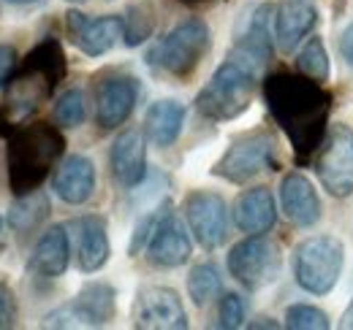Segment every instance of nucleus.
Returning <instances> with one entry per match:
<instances>
[{"label": "nucleus", "mask_w": 353, "mask_h": 330, "mask_svg": "<svg viewBox=\"0 0 353 330\" xmlns=\"http://www.w3.org/2000/svg\"><path fill=\"white\" fill-rule=\"evenodd\" d=\"M158 22V11L152 6V0H133L128 3L125 14H123V41L125 46H139L144 43Z\"/></svg>", "instance_id": "nucleus-25"}, {"label": "nucleus", "mask_w": 353, "mask_h": 330, "mask_svg": "<svg viewBox=\"0 0 353 330\" xmlns=\"http://www.w3.org/2000/svg\"><path fill=\"white\" fill-rule=\"evenodd\" d=\"M280 204L285 217L296 225V228H312L321 217V201H318V192L312 187L305 173L294 170L283 179L280 184Z\"/></svg>", "instance_id": "nucleus-20"}, {"label": "nucleus", "mask_w": 353, "mask_h": 330, "mask_svg": "<svg viewBox=\"0 0 353 330\" xmlns=\"http://www.w3.org/2000/svg\"><path fill=\"white\" fill-rule=\"evenodd\" d=\"M296 68H299V74H305L315 82H326L329 79V54H326V46L318 36L310 38L302 46V52L296 54Z\"/></svg>", "instance_id": "nucleus-27"}, {"label": "nucleus", "mask_w": 353, "mask_h": 330, "mask_svg": "<svg viewBox=\"0 0 353 330\" xmlns=\"http://www.w3.org/2000/svg\"><path fill=\"white\" fill-rule=\"evenodd\" d=\"M68 306L74 311L77 328L79 325L101 328V325H109L117 314V292L106 282H88Z\"/></svg>", "instance_id": "nucleus-21"}, {"label": "nucleus", "mask_w": 353, "mask_h": 330, "mask_svg": "<svg viewBox=\"0 0 353 330\" xmlns=\"http://www.w3.org/2000/svg\"><path fill=\"white\" fill-rule=\"evenodd\" d=\"M212 46V33L204 19H182L174 28L147 52L150 68H155L163 76L172 79H188L201 65L204 54Z\"/></svg>", "instance_id": "nucleus-4"}, {"label": "nucleus", "mask_w": 353, "mask_h": 330, "mask_svg": "<svg viewBox=\"0 0 353 330\" xmlns=\"http://www.w3.org/2000/svg\"><path fill=\"white\" fill-rule=\"evenodd\" d=\"M315 173L334 198H348L353 192V130L334 124L315 157Z\"/></svg>", "instance_id": "nucleus-8"}, {"label": "nucleus", "mask_w": 353, "mask_h": 330, "mask_svg": "<svg viewBox=\"0 0 353 330\" xmlns=\"http://www.w3.org/2000/svg\"><path fill=\"white\" fill-rule=\"evenodd\" d=\"M264 170H277L274 138L269 133H248L234 138L221 160L212 165V173L231 184H248Z\"/></svg>", "instance_id": "nucleus-6"}, {"label": "nucleus", "mask_w": 353, "mask_h": 330, "mask_svg": "<svg viewBox=\"0 0 353 330\" xmlns=\"http://www.w3.org/2000/svg\"><path fill=\"white\" fill-rule=\"evenodd\" d=\"M264 100L274 124L294 146L296 160L310 163L329 133L332 92L305 74L277 71L264 79Z\"/></svg>", "instance_id": "nucleus-1"}, {"label": "nucleus", "mask_w": 353, "mask_h": 330, "mask_svg": "<svg viewBox=\"0 0 353 330\" xmlns=\"http://www.w3.org/2000/svg\"><path fill=\"white\" fill-rule=\"evenodd\" d=\"M172 206L169 201H163L161 208H155V211H147L139 222H136V228H133V236H131V244H128V254L136 257L141 249L150 244V239H152V233H155V228H158V222H161V217H163V211Z\"/></svg>", "instance_id": "nucleus-30"}, {"label": "nucleus", "mask_w": 353, "mask_h": 330, "mask_svg": "<svg viewBox=\"0 0 353 330\" xmlns=\"http://www.w3.org/2000/svg\"><path fill=\"white\" fill-rule=\"evenodd\" d=\"M285 328L291 330H326L329 328V317L326 311L307 306V303H296V306H288L285 311Z\"/></svg>", "instance_id": "nucleus-29"}, {"label": "nucleus", "mask_w": 353, "mask_h": 330, "mask_svg": "<svg viewBox=\"0 0 353 330\" xmlns=\"http://www.w3.org/2000/svg\"><path fill=\"white\" fill-rule=\"evenodd\" d=\"M52 190L68 206L88 204L95 192V165H92V160L85 155L65 157L52 176Z\"/></svg>", "instance_id": "nucleus-17"}, {"label": "nucleus", "mask_w": 353, "mask_h": 330, "mask_svg": "<svg viewBox=\"0 0 353 330\" xmlns=\"http://www.w3.org/2000/svg\"><path fill=\"white\" fill-rule=\"evenodd\" d=\"M8 6H30V3H39V0H6Z\"/></svg>", "instance_id": "nucleus-36"}, {"label": "nucleus", "mask_w": 353, "mask_h": 330, "mask_svg": "<svg viewBox=\"0 0 353 330\" xmlns=\"http://www.w3.org/2000/svg\"><path fill=\"white\" fill-rule=\"evenodd\" d=\"M340 54H343V60L353 65V22L343 30V36H340Z\"/></svg>", "instance_id": "nucleus-34"}, {"label": "nucleus", "mask_w": 353, "mask_h": 330, "mask_svg": "<svg viewBox=\"0 0 353 330\" xmlns=\"http://www.w3.org/2000/svg\"><path fill=\"white\" fill-rule=\"evenodd\" d=\"M0 230H3V217H0Z\"/></svg>", "instance_id": "nucleus-39"}, {"label": "nucleus", "mask_w": 353, "mask_h": 330, "mask_svg": "<svg viewBox=\"0 0 353 330\" xmlns=\"http://www.w3.org/2000/svg\"><path fill=\"white\" fill-rule=\"evenodd\" d=\"M71 260V233L65 225H52L30 257V271L41 279H60Z\"/></svg>", "instance_id": "nucleus-22"}, {"label": "nucleus", "mask_w": 353, "mask_h": 330, "mask_svg": "<svg viewBox=\"0 0 353 330\" xmlns=\"http://www.w3.org/2000/svg\"><path fill=\"white\" fill-rule=\"evenodd\" d=\"M185 124V106L179 100H155L144 114V135L152 146L166 149L172 146Z\"/></svg>", "instance_id": "nucleus-23"}, {"label": "nucleus", "mask_w": 353, "mask_h": 330, "mask_svg": "<svg viewBox=\"0 0 353 330\" xmlns=\"http://www.w3.org/2000/svg\"><path fill=\"white\" fill-rule=\"evenodd\" d=\"M272 49H274V6L261 3L239 22L231 52L264 71V65L272 60Z\"/></svg>", "instance_id": "nucleus-12"}, {"label": "nucleus", "mask_w": 353, "mask_h": 330, "mask_svg": "<svg viewBox=\"0 0 353 330\" xmlns=\"http://www.w3.org/2000/svg\"><path fill=\"white\" fill-rule=\"evenodd\" d=\"M225 263H228V274L242 287L259 289L277 279L283 257H280V249L272 241H266L264 236H248L245 241L231 247Z\"/></svg>", "instance_id": "nucleus-7"}, {"label": "nucleus", "mask_w": 353, "mask_h": 330, "mask_svg": "<svg viewBox=\"0 0 353 330\" xmlns=\"http://www.w3.org/2000/svg\"><path fill=\"white\" fill-rule=\"evenodd\" d=\"M68 3H82V0H68Z\"/></svg>", "instance_id": "nucleus-38"}, {"label": "nucleus", "mask_w": 353, "mask_h": 330, "mask_svg": "<svg viewBox=\"0 0 353 330\" xmlns=\"http://www.w3.org/2000/svg\"><path fill=\"white\" fill-rule=\"evenodd\" d=\"M343 244L334 236H312L294 249V279L310 295L332 292L343 274Z\"/></svg>", "instance_id": "nucleus-5"}, {"label": "nucleus", "mask_w": 353, "mask_h": 330, "mask_svg": "<svg viewBox=\"0 0 353 330\" xmlns=\"http://www.w3.org/2000/svg\"><path fill=\"white\" fill-rule=\"evenodd\" d=\"M19 71V54L11 43H0V89L8 87Z\"/></svg>", "instance_id": "nucleus-33"}, {"label": "nucleus", "mask_w": 353, "mask_h": 330, "mask_svg": "<svg viewBox=\"0 0 353 330\" xmlns=\"http://www.w3.org/2000/svg\"><path fill=\"white\" fill-rule=\"evenodd\" d=\"M17 314H19L17 295H14V289L8 285V279L0 274V330L14 328L17 325Z\"/></svg>", "instance_id": "nucleus-32"}, {"label": "nucleus", "mask_w": 353, "mask_h": 330, "mask_svg": "<svg viewBox=\"0 0 353 330\" xmlns=\"http://www.w3.org/2000/svg\"><path fill=\"white\" fill-rule=\"evenodd\" d=\"M315 22H318V11L307 0H283L274 8V41L280 52L291 54L315 28Z\"/></svg>", "instance_id": "nucleus-19"}, {"label": "nucleus", "mask_w": 353, "mask_h": 330, "mask_svg": "<svg viewBox=\"0 0 353 330\" xmlns=\"http://www.w3.org/2000/svg\"><path fill=\"white\" fill-rule=\"evenodd\" d=\"M139 100V82L133 76H109L95 92V122L101 130H117L128 122Z\"/></svg>", "instance_id": "nucleus-14"}, {"label": "nucleus", "mask_w": 353, "mask_h": 330, "mask_svg": "<svg viewBox=\"0 0 353 330\" xmlns=\"http://www.w3.org/2000/svg\"><path fill=\"white\" fill-rule=\"evenodd\" d=\"M245 325V300L236 292H225L218 306V328L236 330Z\"/></svg>", "instance_id": "nucleus-31"}, {"label": "nucleus", "mask_w": 353, "mask_h": 330, "mask_svg": "<svg viewBox=\"0 0 353 330\" xmlns=\"http://www.w3.org/2000/svg\"><path fill=\"white\" fill-rule=\"evenodd\" d=\"M85 95L82 89H65L54 100V122L60 127H79L85 122Z\"/></svg>", "instance_id": "nucleus-28"}, {"label": "nucleus", "mask_w": 353, "mask_h": 330, "mask_svg": "<svg viewBox=\"0 0 353 330\" xmlns=\"http://www.w3.org/2000/svg\"><path fill=\"white\" fill-rule=\"evenodd\" d=\"M340 328H353V303L348 306V311L343 314V320H340Z\"/></svg>", "instance_id": "nucleus-35"}, {"label": "nucleus", "mask_w": 353, "mask_h": 330, "mask_svg": "<svg viewBox=\"0 0 353 330\" xmlns=\"http://www.w3.org/2000/svg\"><path fill=\"white\" fill-rule=\"evenodd\" d=\"M234 225L248 233V236H264L274 228L277 219V208H274V195L269 187H250L245 192H239V198L234 201Z\"/></svg>", "instance_id": "nucleus-18"}, {"label": "nucleus", "mask_w": 353, "mask_h": 330, "mask_svg": "<svg viewBox=\"0 0 353 330\" xmlns=\"http://www.w3.org/2000/svg\"><path fill=\"white\" fill-rule=\"evenodd\" d=\"M133 325L147 330H185L188 314L172 287H141L133 300Z\"/></svg>", "instance_id": "nucleus-10"}, {"label": "nucleus", "mask_w": 353, "mask_h": 330, "mask_svg": "<svg viewBox=\"0 0 353 330\" xmlns=\"http://www.w3.org/2000/svg\"><path fill=\"white\" fill-rule=\"evenodd\" d=\"M65 30L71 43L88 54V57H101L112 52L123 41V16L106 14V16H88L77 8L65 14Z\"/></svg>", "instance_id": "nucleus-11"}, {"label": "nucleus", "mask_w": 353, "mask_h": 330, "mask_svg": "<svg viewBox=\"0 0 353 330\" xmlns=\"http://www.w3.org/2000/svg\"><path fill=\"white\" fill-rule=\"evenodd\" d=\"M46 217H49V198H46V192L36 190V192L14 198V204L8 208V228L17 233H28V230L39 228Z\"/></svg>", "instance_id": "nucleus-24"}, {"label": "nucleus", "mask_w": 353, "mask_h": 330, "mask_svg": "<svg viewBox=\"0 0 353 330\" xmlns=\"http://www.w3.org/2000/svg\"><path fill=\"white\" fill-rule=\"evenodd\" d=\"M109 168L120 187L133 190L147 176V146L139 130H123L109 152Z\"/></svg>", "instance_id": "nucleus-16"}, {"label": "nucleus", "mask_w": 353, "mask_h": 330, "mask_svg": "<svg viewBox=\"0 0 353 330\" xmlns=\"http://www.w3.org/2000/svg\"><path fill=\"white\" fill-rule=\"evenodd\" d=\"M65 152V138L52 122H25L6 138V170L14 198L41 190Z\"/></svg>", "instance_id": "nucleus-2"}, {"label": "nucleus", "mask_w": 353, "mask_h": 330, "mask_svg": "<svg viewBox=\"0 0 353 330\" xmlns=\"http://www.w3.org/2000/svg\"><path fill=\"white\" fill-rule=\"evenodd\" d=\"M71 233V244H74V254H77V265L85 274H95L106 265L112 247H109V230H106V219L98 214H85L71 219L68 225Z\"/></svg>", "instance_id": "nucleus-13"}, {"label": "nucleus", "mask_w": 353, "mask_h": 330, "mask_svg": "<svg viewBox=\"0 0 353 330\" xmlns=\"http://www.w3.org/2000/svg\"><path fill=\"white\" fill-rule=\"evenodd\" d=\"M185 222L199 241V247L207 252L218 249L228 236V206L218 192L210 190H193L182 204Z\"/></svg>", "instance_id": "nucleus-9"}, {"label": "nucleus", "mask_w": 353, "mask_h": 330, "mask_svg": "<svg viewBox=\"0 0 353 330\" xmlns=\"http://www.w3.org/2000/svg\"><path fill=\"white\" fill-rule=\"evenodd\" d=\"M182 3H188V6H201V3H212V0H182Z\"/></svg>", "instance_id": "nucleus-37"}, {"label": "nucleus", "mask_w": 353, "mask_h": 330, "mask_svg": "<svg viewBox=\"0 0 353 330\" xmlns=\"http://www.w3.org/2000/svg\"><path fill=\"white\" fill-rule=\"evenodd\" d=\"M221 289H223L221 271L212 263H199V265L190 268V274H188V295H190V300L199 309L210 306L221 295Z\"/></svg>", "instance_id": "nucleus-26"}, {"label": "nucleus", "mask_w": 353, "mask_h": 330, "mask_svg": "<svg viewBox=\"0 0 353 330\" xmlns=\"http://www.w3.org/2000/svg\"><path fill=\"white\" fill-rule=\"evenodd\" d=\"M259 76H261V68H256L250 60L228 52V57L218 65L212 79L196 98L199 114L212 122H231V120L242 117L253 103Z\"/></svg>", "instance_id": "nucleus-3"}, {"label": "nucleus", "mask_w": 353, "mask_h": 330, "mask_svg": "<svg viewBox=\"0 0 353 330\" xmlns=\"http://www.w3.org/2000/svg\"><path fill=\"white\" fill-rule=\"evenodd\" d=\"M190 252H193L190 233L169 206L163 211L150 244H147V257L158 268H179L190 260Z\"/></svg>", "instance_id": "nucleus-15"}]
</instances>
